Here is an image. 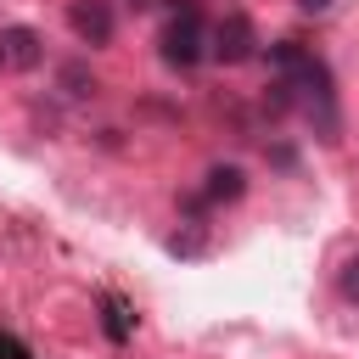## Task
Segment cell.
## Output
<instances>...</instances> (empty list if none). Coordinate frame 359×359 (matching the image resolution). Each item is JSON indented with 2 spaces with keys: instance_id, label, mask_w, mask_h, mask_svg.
<instances>
[{
  "instance_id": "8992f818",
  "label": "cell",
  "mask_w": 359,
  "mask_h": 359,
  "mask_svg": "<svg viewBox=\"0 0 359 359\" xmlns=\"http://www.w3.org/2000/svg\"><path fill=\"white\" fill-rule=\"evenodd\" d=\"M241 191H247V185H241V168H213L202 196H208V202H236Z\"/></svg>"
},
{
  "instance_id": "7a4b0ae2",
  "label": "cell",
  "mask_w": 359,
  "mask_h": 359,
  "mask_svg": "<svg viewBox=\"0 0 359 359\" xmlns=\"http://www.w3.org/2000/svg\"><path fill=\"white\" fill-rule=\"evenodd\" d=\"M163 62H168V67H196V62H202V17H196L191 6L163 28Z\"/></svg>"
},
{
  "instance_id": "3957f363",
  "label": "cell",
  "mask_w": 359,
  "mask_h": 359,
  "mask_svg": "<svg viewBox=\"0 0 359 359\" xmlns=\"http://www.w3.org/2000/svg\"><path fill=\"white\" fill-rule=\"evenodd\" d=\"M213 56L219 62H252L258 56V34H252V22H247V11H230L219 28H213Z\"/></svg>"
},
{
  "instance_id": "5b68a950",
  "label": "cell",
  "mask_w": 359,
  "mask_h": 359,
  "mask_svg": "<svg viewBox=\"0 0 359 359\" xmlns=\"http://www.w3.org/2000/svg\"><path fill=\"white\" fill-rule=\"evenodd\" d=\"M39 62H45V45H39L34 28H0V67L28 73V67H39Z\"/></svg>"
},
{
  "instance_id": "277c9868",
  "label": "cell",
  "mask_w": 359,
  "mask_h": 359,
  "mask_svg": "<svg viewBox=\"0 0 359 359\" xmlns=\"http://www.w3.org/2000/svg\"><path fill=\"white\" fill-rule=\"evenodd\" d=\"M67 22H73V34L84 45H112V6L107 0H73Z\"/></svg>"
},
{
  "instance_id": "ba28073f",
  "label": "cell",
  "mask_w": 359,
  "mask_h": 359,
  "mask_svg": "<svg viewBox=\"0 0 359 359\" xmlns=\"http://www.w3.org/2000/svg\"><path fill=\"white\" fill-rule=\"evenodd\" d=\"M107 331H112V337H118V342H123V337H129V325H123V309H118V303H107Z\"/></svg>"
},
{
  "instance_id": "30bf717a",
  "label": "cell",
  "mask_w": 359,
  "mask_h": 359,
  "mask_svg": "<svg viewBox=\"0 0 359 359\" xmlns=\"http://www.w3.org/2000/svg\"><path fill=\"white\" fill-rule=\"evenodd\" d=\"M297 6H303V11H325L331 0H297Z\"/></svg>"
},
{
  "instance_id": "9c48e42d",
  "label": "cell",
  "mask_w": 359,
  "mask_h": 359,
  "mask_svg": "<svg viewBox=\"0 0 359 359\" xmlns=\"http://www.w3.org/2000/svg\"><path fill=\"white\" fill-rule=\"evenodd\" d=\"M0 359H28V353H22V348H17L11 337H0Z\"/></svg>"
},
{
  "instance_id": "52a82bcc",
  "label": "cell",
  "mask_w": 359,
  "mask_h": 359,
  "mask_svg": "<svg viewBox=\"0 0 359 359\" xmlns=\"http://www.w3.org/2000/svg\"><path fill=\"white\" fill-rule=\"evenodd\" d=\"M337 292H342L348 303H359V252H353V258L337 269Z\"/></svg>"
},
{
  "instance_id": "6da1fadb",
  "label": "cell",
  "mask_w": 359,
  "mask_h": 359,
  "mask_svg": "<svg viewBox=\"0 0 359 359\" xmlns=\"http://www.w3.org/2000/svg\"><path fill=\"white\" fill-rule=\"evenodd\" d=\"M269 67L280 73V90H292V101L309 112L320 140H337V95H331L325 62L314 50H303L297 39H280V45H269Z\"/></svg>"
}]
</instances>
